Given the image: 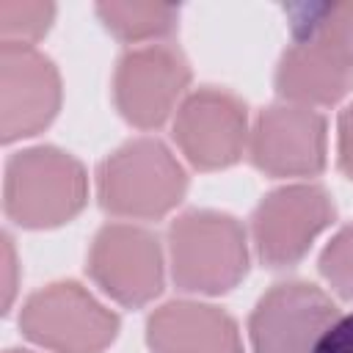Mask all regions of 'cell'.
I'll use <instances>...</instances> for the list:
<instances>
[{"instance_id":"6da1fadb","label":"cell","mask_w":353,"mask_h":353,"mask_svg":"<svg viewBox=\"0 0 353 353\" xmlns=\"http://www.w3.org/2000/svg\"><path fill=\"white\" fill-rule=\"evenodd\" d=\"M171 279L185 292L221 295L248 273V240L237 218L188 210L168 226Z\"/></svg>"},{"instance_id":"7a4b0ae2","label":"cell","mask_w":353,"mask_h":353,"mask_svg":"<svg viewBox=\"0 0 353 353\" xmlns=\"http://www.w3.org/2000/svg\"><path fill=\"white\" fill-rule=\"evenodd\" d=\"M85 168L63 149H22L6 165L3 207L22 229H52L69 223L85 207Z\"/></svg>"},{"instance_id":"3957f363","label":"cell","mask_w":353,"mask_h":353,"mask_svg":"<svg viewBox=\"0 0 353 353\" xmlns=\"http://www.w3.org/2000/svg\"><path fill=\"white\" fill-rule=\"evenodd\" d=\"M188 190V174L157 138H135L97 168V196L119 218H163Z\"/></svg>"},{"instance_id":"277c9868","label":"cell","mask_w":353,"mask_h":353,"mask_svg":"<svg viewBox=\"0 0 353 353\" xmlns=\"http://www.w3.org/2000/svg\"><path fill=\"white\" fill-rule=\"evenodd\" d=\"M119 325V314L77 281H55L33 292L19 312L22 334L52 353H102Z\"/></svg>"},{"instance_id":"5b68a950","label":"cell","mask_w":353,"mask_h":353,"mask_svg":"<svg viewBox=\"0 0 353 353\" xmlns=\"http://www.w3.org/2000/svg\"><path fill=\"white\" fill-rule=\"evenodd\" d=\"M336 218L331 193L323 185L301 182L270 190L251 215L256 256L268 268H292L312 248L314 237Z\"/></svg>"},{"instance_id":"8992f818","label":"cell","mask_w":353,"mask_h":353,"mask_svg":"<svg viewBox=\"0 0 353 353\" xmlns=\"http://www.w3.org/2000/svg\"><path fill=\"white\" fill-rule=\"evenodd\" d=\"M339 317L336 303L317 284L290 279L273 284L248 317L254 353H314L323 331Z\"/></svg>"},{"instance_id":"52a82bcc","label":"cell","mask_w":353,"mask_h":353,"mask_svg":"<svg viewBox=\"0 0 353 353\" xmlns=\"http://www.w3.org/2000/svg\"><path fill=\"white\" fill-rule=\"evenodd\" d=\"M190 83V63L174 44H146L119 58L113 99L138 130H157Z\"/></svg>"},{"instance_id":"ba28073f","label":"cell","mask_w":353,"mask_h":353,"mask_svg":"<svg viewBox=\"0 0 353 353\" xmlns=\"http://www.w3.org/2000/svg\"><path fill=\"white\" fill-rule=\"evenodd\" d=\"M88 273L116 303L138 309L163 292L160 240L132 223H108L88 251Z\"/></svg>"},{"instance_id":"9c48e42d","label":"cell","mask_w":353,"mask_h":353,"mask_svg":"<svg viewBox=\"0 0 353 353\" xmlns=\"http://www.w3.org/2000/svg\"><path fill=\"white\" fill-rule=\"evenodd\" d=\"M174 141L199 171L234 165L248 141L245 102L212 85L188 94L174 119Z\"/></svg>"},{"instance_id":"30bf717a","label":"cell","mask_w":353,"mask_h":353,"mask_svg":"<svg viewBox=\"0 0 353 353\" xmlns=\"http://www.w3.org/2000/svg\"><path fill=\"white\" fill-rule=\"evenodd\" d=\"M61 108L55 63L30 44L0 47V138L3 143L41 132Z\"/></svg>"},{"instance_id":"8fae6325","label":"cell","mask_w":353,"mask_h":353,"mask_svg":"<svg viewBox=\"0 0 353 353\" xmlns=\"http://www.w3.org/2000/svg\"><path fill=\"white\" fill-rule=\"evenodd\" d=\"M248 157L268 176H314L325 168V119L290 102L270 105L254 121Z\"/></svg>"},{"instance_id":"7c38bea8","label":"cell","mask_w":353,"mask_h":353,"mask_svg":"<svg viewBox=\"0 0 353 353\" xmlns=\"http://www.w3.org/2000/svg\"><path fill=\"white\" fill-rule=\"evenodd\" d=\"M146 345L152 353H245L237 323L199 301H171L152 312Z\"/></svg>"},{"instance_id":"4fadbf2b","label":"cell","mask_w":353,"mask_h":353,"mask_svg":"<svg viewBox=\"0 0 353 353\" xmlns=\"http://www.w3.org/2000/svg\"><path fill=\"white\" fill-rule=\"evenodd\" d=\"M350 88L353 63L312 41H292L276 66V94L290 105H336Z\"/></svg>"},{"instance_id":"5bb4252c","label":"cell","mask_w":353,"mask_h":353,"mask_svg":"<svg viewBox=\"0 0 353 353\" xmlns=\"http://www.w3.org/2000/svg\"><path fill=\"white\" fill-rule=\"evenodd\" d=\"M292 41H312L353 63V3H292L284 8Z\"/></svg>"},{"instance_id":"9a60e30c","label":"cell","mask_w":353,"mask_h":353,"mask_svg":"<svg viewBox=\"0 0 353 353\" xmlns=\"http://www.w3.org/2000/svg\"><path fill=\"white\" fill-rule=\"evenodd\" d=\"M97 14L119 41L132 44L174 33L179 19V8L165 3H99Z\"/></svg>"},{"instance_id":"2e32d148","label":"cell","mask_w":353,"mask_h":353,"mask_svg":"<svg viewBox=\"0 0 353 353\" xmlns=\"http://www.w3.org/2000/svg\"><path fill=\"white\" fill-rule=\"evenodd\" d=\"M55 17L52 3H17V0H3L0 3V33L3 41L14 44H30L39 41Z\"/></svg>"},{"instance_id":"e0dca14e","label":"cell","mask_w":353,"mask_h":353,"mask_svg":"<svg viewBox=\"0 0 353 353\" xmlns=\"http://www.w3.org/2000/svg\"><path fill=\"white\" fill-rule=\"evenodd\" d=\"M320 273L336 295L353 301V226L339 229L323 248Z\"/></svg>"},{"instance_id":"ac0fdd59","label":"cell","mask_w":353,"mask_h":353,"mask_svg":"<svg viewBox=\"0 0 353 353\" xmlns=\"http://www.w3.org/2000/svg\"><path fill=\"white\" fill-rule=\"evenodd\" d=\"M314 353H353V312L336 317L314 345Z\"/></svg>"},{"instance_id":"d6986e66","label":"cell","mask_w":353,"mask_h":353,"mask_svg":"<svg viewBox=\"0 0 353 353\" xmlns=\"http://www.w3.org/2000/svg\"><path fill=\"white\" fill-rule=\"evenodd\" d=\"M336 160L339 171L353 179V105L339 113V138H336Z\"/></svg>"},{"instance_id":"ffe728a7","label":"cell","mask_w":353,"mask_h":353,"mask_svg":"<svg viewBox=\"0 0 353 353\" xmlns=\"http://www.w3.org/2000/svg\"><path fill=\"white\" fill-rule=\"evenodd\" d=\"M3 254H6V309L11 306V298H14V290H17V284H14V268H17V262H14V245H11V237L6 234L3 237Z\"/></svg>"},{"instance_id":"44dd1931","label":"cell","mask_w":353,"mask_h":353,"mask_svg":"<svg viewBox=\"0 0 353 353\" xmlns=\"http://www.w3.org/2000/svg\"><path fill=\"white\" fill-rule=\"evenodd\" d=\"M6 353H30V350H6Z\"/></svg>"}]
</instances>
